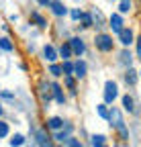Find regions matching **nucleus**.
I'll use <instances>...</instances> for the list:
<instances>
[{
    "instance_id": "obj_19",
    "label": "nucleus",
    "mask_w": 141,
    "mask_h": 147,
    "mask_svg": "<svg viewBox=\"0 0 141 147\" xmlns=\"http://www.w3.org/2000/svg\"><path fill=\"white\" fill-rule=\"evenodd\" d=\"M31 21L37 25L39 29H47V27H49V25H47V21H45V18H43L39 12H31Z\"/></svg>"
},
{
    "instance_id": "obj_9",
    "label": "nucleus",
    "mask_w": 141,
    "mask_h": 147,
    "mask_svg": "<svg viewBox=\"0 0 141 147\" xmlns=\"http://www.w3.org/2000/svg\"><path fill=\"white\" fill-rule=\"evenodd\" d=\"M59 57V53H57V49L53 47V45H43V59L45 61H49V63H55V59Z\"/></svg>"
},
{
    "instance_id": "obj_18",
    "label": "nucleus",
    "mask_w": 141,
    "mask_h": 147,
    "mask_svg": "<svg viewBox=\"0 0 141 147\" xmlns=\"http://www.w3.org/2000/svg\"><path fill=\"white\" fill-rule=\"evenodd\" d=\"M123 78H125L127 86H135V84H137V71H135L133 67H129V69L125 71V76H123Z\"/></svg>"
},
{
    "instance_id": "obj_38",
    "label": "nucleus",
    "mask_w": 141,
    "mask_h": 147,
    "mask_svg": "<svg viewBox=\"0 0 141 147\" xmlns=\"http://www.w3.org/2000/svg\"><path fill=\"white\" fill-rule=\"evenodd\" d=\"M0 92H2V88H0Z\"/></svg>"
},
{
    "instance_id": "obj_30",
    "label": "nucleus",
    "mask_w": 141,
    "mask_h": 147,
    "mask_svg": "<svg viewBox=\"0 0 141 147\" xmlns=\"http://www.w3.org/2000/svg\"><path fill=\"white\" fill-rule=\"evenodd\" d=\"M8 133H10V127H8V123H4V121H0V139H4V137H8Z\"/></svg>"
},
{
    "instance_id": "obj_39",
    "label": "nucleus",
    "mask_w": 141,
    "mask_h": 147,
    "mask_svg": "<svg viewBox=\"0 0 141 147\" xmlns=\"http://www.w3.org/2000/svg\"><path fill=\"white\" fill-rule=\"evenodd\" d=\"M139 2H141V0H139Z\"/></svg>"
},
{
    "instance_id": "obj_22",
    "label": "nucleus",
    "mask_w": 141,
    "mask_h": 147,
    "mask_svg": "<svg viewBox=\"0 0 141 147\" xmlns=\"http://www.w3.org/2000/svg\"><path fill=\"white\" fill-rule=\"evenodd\" d=\"M92 18H94V25H96L98 29L107 27V25H104V16H102V12H100L98 8H94V10H92Z\"/></svg>"
},
{
    "instance_id": "obj_36",
    "label": "nucleus",
    "mask_w": 141,
    "mask_h": 147,
    "mask_svg": "<svg viewBox=\"0 0 141 147\" xmlns=\"http://www.w3.org/2000/svg\"><path fill=\"white\" fill-rule=\"evenodd\" d=\"M2 113H4V106H2V104H0V117H2Z\"/></svg>"
},
{
    "instance_id": "obj_35",
    "label": "nucleus",
    "mask_w": 141,
    "mask_h": 147,
    "mask_svg": "<svg viewBox=\"0 0 141 147\" xmlns=\"http://www.w3.org/2000/svg\"><path fill=\"white\" fill-rule=\"evenodd\" d=\"M37 2H39L41 6H49V4H51V0H37Z\"/></svg>"
},
{
    "instance_id": "obj_7",
    "label": "nucleus",
    "mask_w": 141,
    "mask_h": 147,
    "mask_svg": "<svg viewBox=\"0 0 141 147\" xmlns=\"http://www.w3.org/2000/svg\"><path fill=\"white\" fill-rule=\"evenodd\" d=\"M125 23H123V14H119V12H115V14H111V18H109V27H111V31L115 33V35H119L123 29Z\"/></svg>"
},
{
    "instance_id": "obj_26",
    "label": "nucleus",
    "mask_w": 141,
    "mask_h": 147,
    "mask_svg": "<svg viewBox=\"0 0 141 147\" xmlns=\"http://www.w3.org/2000/svg\"><path fill=\"white\" fill-rule=\"evenodd\" d=\"M109 110H111V108L104 104V102H102V104H96V113H98L100 119H107V121H109Z\"/></svg>"
},
{
    "instance_id": "obj_4",
    "label": "nucleus",
    "mask_w": 141,
    "mask_h": 147,
    "mask_svg": "<svg viewBox=\"0 0 141 147\" xmlns=\"http://www.w3.org/2000/svg\"><path fill=\"white\" fill-rule=\"evenodd\" d=\"M39 96H41V100L45 102V106H49L51 98H53V90H51V82H47V80H41V82H39Z\"/></svg>"
},
{
    "instance_id": "obj_1",
    "label": "nucleus",
    "mask_w": 141,
    "mask_h": 147,
    "mask_svg": "<svg viewBox=\"0 0 141 147\" xmlns=\"http://www.w3.org/2000/svg\"><path fill=\"white\" fill-rule=\"evenodd\" d=\"M109 123H111V127H115L117 131L121 133L123 141L129 139V131H127V127H125V121H123V113H121L117 106H113V108L109 110Z\"/></svg>"
},
{
    "instance_id": "obj_21",
    "label": "nucleus",
    "mask_w": 141,
    "mask_h": 147,
    "mask_svg": "<svg viewBox=\"0 0 141 147\" xmlns=\"http://www.w3.org/2000/svg\"><path fill=\"white\" fill-rule=\"evenodd\" d=\"M90 143H92V147H107V137L104 135H92L90 137Z\"/></svg>"
},
{
    "instance_id": "obj_3",
    "label": "nucleus",
    "mask_w": 141,
    "mask_h": 147,
    "mask_svg": "<svg viewBox=\"0 0 141 147\" xmlns=\"http://www.w3.org/2000/svg\"><path fill=\"white\" fill-rule=\"evenodd\" d=\"M117 96H119V86H117V82L109 80L104 84V104H113L117 100Z\"/></svg>"
},
{
    "instance_id": "obj_33",
    "label": "nucleus",
    "mask_w": 141,
    "mask_h": 147,
    "mask_svg": "<svg viewBox=\"0 0 141 147\" xmlns=\"http://www.w3.org/2000/svg\"><path fill=\"white\" fill-rule=\"evenodd\" d=\"M67 147H82V143L78 139H74V137H69L67 139Z\"/></svg>"
},
{
    "instance_id": "obj_34",
    "label": "nucleus",
    "mask_w": 141,
    "mask_h": 147,
    "mask_svg": "<svg viewBox=\"0 0 141 147\" xmlns=\"http://www.w3.org/2000/svg\"><path fill=\"white\" fill-rule=\"evenodd\" d=\"M135 43H137V57L141 59V35H139L137 39H135Z\"/></svg>"
},
{
    "instance_id": "obj_16",
    "label": "nucleus",
    "mask_w": 141,
    "mask_h": 147,
    "mask_svg": "<svg viewBox=\"0 0 141 147\" xmlns=\"http://www.w3.org/2000/svg\"><path fill=\"white\" fill-rule=\"evenodd\" d=\"M119 61H121L123 65H127V69H129V67H131V63H133L131 51H129V49H123V51L119 53Z\"/></svg>"
},
{
    "instance_id": "obj_13",
    "label": "nucleus",
    "mask_w": 141,
    "mask_h": 147,
    "mask_svg": "<svg viewBox=\"0 0 141 147\" xmlns=\"http://www.w3.org/2000/svg\"><path fill=\"white\" fill-rule=\"evenodd\" d=\"M51 90H53V100H55L57 104H65V94H63V88H61L57 82L51 84Z\"/></svg>"
},
{
    "instance_id": "obj_20",
    "label": "nucleus",
    "mask_w": 141,
    "mask_h": 147,
    "mask_svg": "<svg viewBox=\"0 0 141 147\" xmlns=\"http://www.w3.org/2000/svg\"><path fill=\"white\" fill-rule=\"evenodd\" d=\"M80 21H82V29H90L92 25H94V18H92V12H82V18H80Z\"/></svg>"
},
{
    "instance_id": "obj_11",
    "label": "nucleus",
    "mask_w": 141,
    "mask_h": 147,
    "mask_svg": "<svg viewBox=\"0 0 141 147\" xmlns=\"http://www.w3.org/2000/svg\"><path fill=\"white\" fill-rule=\"evenodd\" d=\"M49 8H51V12H53L55 16H65L67 14V6L61 2V0H51Z\"/></svg>"
},
{
    "instance_id": "obj_31",
    "label": "nucleus",
    "mask_w": 141,
    "mask_h": 147,
    "mask_svg": "<svg viewBox=\"0 0 141 147\" xmlns=\"http://www.w3.org/2000/svg\"><path fill=\"white\" fill-rule=\"evenodd\" d=\"M69 16H72V21H80V18H82V10L80 8H72V10H69Z\"/></svg>"
},
{
    "instance_id": "obj_29",
    "label": "nucleus",
    "mask_w": 141,
    "mask_h": 147,
    "mask_svg": "<svg viewBox=\"0 0 141 147\" xmlns=\"http://www.w3.org/2000/svg\"><path fill=\"white\" fill-rule=\"evenodd\" d=\"M61 67H63V76H74V61H63Z\"/></svg>"
},
{
    "instance_id": "obj_12",
    "label": "nucleus",
    "mask_w": 141,
    "mask_h": 147,
    "mask_svg": "<svg viewBox=\"0 0 141 147\" xmlns=\"http://www.w3.org/2000/svg\"><path fill=\"white\" fill-rule=\"evenodd\" d=\"M35 139H37V145H39V147H53L51 139H49L47 133H45V129H39V131L35 133Z\"/></svg>"
},
{
    "instance_id": "obj_32",
    "label": "nucleus",
    "mask_w": 141,
    "mask_h": 147,
    "mask_svg": "<svg viewBox=\"0 0 141 147\" xmlns=\"http://www.w3.org/2000/svg\"><path fill=\"white\" fill-rule=\"evenodd\" d=\"M0 96H2L4 100H14V94L8 92V90H2V92H0Z\"/></svg>"
},
{
    "instance_id": "obj_5",
    "label": "nucleus",
    "mask_w": 141,
    "mask_h": 147,
    "mask_svg": "<svg viewBox=\"0 0 141 147\" xmlns=\"http://www.w3.org/2000/svg\"><path fill=\"white\" fill-rule=\"evenodd\" d=\"M67 43H69V47H72L74 55H78V57H80V55H84V51H86V43H84L82 37H69Z\"/></svg>"
},
{
    "instance_id": "obj_27",
    "label": "nucleus",
    "mask_w": 141,
    "mask_h": 147,
    "mask_svg": "<svg viewBox=\"0 0 141 147\" xmlns=\"http://www.w3.org/2000/svg\"><path fill=\"white\" fill-rule=\"evenodd\" d=\"M21 145H25V137H23L21 133L12 135V139H10V147H21Z\"/></svg>"
},
{
    "instance_id": "obj_10",
    "label": "nucleus",
    "mask_w": 141,
    "mask_h": 147,
    "mask_svg": "<svg viewBox=\"0 0 141 147\" xmlns=\"http://www.w3.org/2000/svg\"><path fill=\"white\" fill-rule=\"evenodd\" d=\"M86 74H88L86 61H84V59H76V61H74V76H76L78 80H82V78H86Z\"/></svg>"
},
{
    "instance_id": "obj_17",
    "label": "nucleus",
    "mask_w": 141,
    "mask_h": 147,
    "mask_svg": "<svg viewBox=\"0 0 141 147\" xmlns=\"http://www.w3.org/2000/svg\"><path fill=\"white\" fill-rule=\"evenodd\" d=\"M123 108H125L127 113H137V108H135V100H133V96H129V94H125V96H123Z\"/></svg>"
},
{
    "instance_id": "obj_24",
    "label": "nucleus",
    "mask_w": 141,
    "mask_h": 147,
    "mask_svg": "<svg viewBox=\"0 0 141 147\" xmlns=\"http://www.w3.org/2000/svg\"><path fill=\"white\" fill-rule=\"evenodd\" d=\"M0 49H2V51H14V43L8 39V37H0Z\"/></svg>"
},
{
    "instance_id": "obj_37",
    "label": "nucleus",
    "mask_w": 141,
    "mask_h": 147,
    "mask_svg": "<svg viewBox=\"0 0 141 147\" xmlns=\"http://www.w3.org/2000/svg\"><path fill=\"white\" fill-rule=\"evenodd\" d=\"M139 78H141V69H139Z\"/></svg>"
},
{
    "instance_id": "obj_6",
    "label": "nucleus",
    "mask_w": 141,
    "mask_h": 147,
    "mask_svg": "<svg viewBox=\"0 0 141 147\" xmlns=\"http://www.w3.org/2000/svg\"><path fill=\"white\" fill-rule=\"evenodd\" d=\"M117 37H119V43H121L123 47H125V49H127L131 43H135V35H133V31H131L129 27H125V29H123Z\"/></svg>"
},
{
    "instance_id": "obj_25",
    "label": "nucleus",
    "mask_w": 141,
    "mask_h": 147,
    "mask_svg": "<svg viewBox=\"0 0 141 147\" xmlns=\"http://www.w3.org/2000/svg\"><path fill=\"white\" fill-rule=\"evenodd\" d=\"M49 74H51L53 78L63 76V67H61V63H49Z\"/></svg>"
},
{
    "instance_id": "obj_15",
    "label": "nucleus",
    "mask_w": 141,
    "mask_h": 147,
    "mask_svg": "<svg viewBox=\"0 0 141 147\" xmlns=\"http://www.w3.org/2000/svg\"><path fill=\"white\" fill-rule=\"evenodd\" d=\"M63 125H65V121L59 119V117H49L47 119V129H51V131H61Z\"/></svg>"
},
{
    "instance_id": "obj_23",
    "label": "nucleus",
    "mask_w": 141,
    "mask_h": 147,
    "mask_svg": "<svg viewBox=\"0 0 141 147\" xmlns=\"http://www.w3.org/2000/svg\"><path fill=\"white\" fill-rule=\"evenodd\" d=\"M63 84H65V88L69 90V94L76 96V80H74V76H65V78H63Z\"/></svg>"
},
{
    "instance_id": "obj_28",
    "label": "nucleus",
    "mask_w": 141,
    "mask_h": 147,
    "mask_svg": "<svg viewBox=\"0 0 141 147\" xmlns=\"http://www.w3.org/2000/svg\"><path fill=\"white\" fill-rule=\"evenodd\" d=\"M131 2L133 0H121V4H119V14H127L131 10Z\"/></svg>"
},
{
    "instance_id": "obj_2",
    "label": "nucleus",
    "mask_w": 141,
    "mask_h": 147,
    "mask_svg": "<svg viewBox=\"0 0 141 147\" xmlns=\"http://www.w3.org/2000/svg\"><path fill=\"white\" fill-rule=\"evenodd\" d=\"M94 45H96V49H98V51H102V53L113 51V47H115L113 35H109V33H98V35L94 37Z\"/></svg>"
},
{
    "instance_id": "obj_14",
    "label": "nucleus",
    "mask_w": 141,
    "mask_h": 147,
    "mask_svg": "<svg viewBox=\"0 0 141 147\" xmlns=\"http://www.w3.org/2000/svg\"><path fill=\"white\" fill-rule=\"evenodd\" d=\"M57 53H59V57H61L63 61H69V59H72V55H74V51H72V47H69V43H67V41L59 45Z\"/></svg>"
},
{
    "instance_id": "obj_8",
    "label": "nucleus",
    "mask_w": 141,
    "mask_h": 147,
    "mask_svg": "<svg viewBox=\"0 0 141 147\" xmlns=\"http://www.w3.org/2000/svg\"><path fill=\"white\" fill-rule=\"evenodd\" d=\"M72 131H74V125L72 123H67L65 121V125H63V129L61 131H55V141H61V143H67V139H69V135H72Z\"/></svg>"
}]
</instances>
